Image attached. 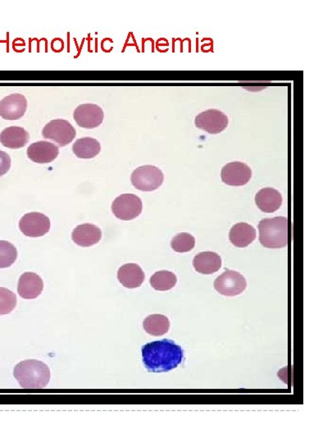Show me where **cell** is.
I'll return each mask as SVG.
<instances>
[{"label":"cell","instance_id":"obj_6","mask_svg":"<svg viewBox=\"0 0 332 443\" xmlns=\"http://www.w3.org/2000/svg\"><path fill=\"white\" fill-rule=\"evenodd\" d=\"M142 200L133 194H123L116 198L112 205L113 214L123 221L137 219L142 214Z\"/></svg>","mask_w":332,"mask_h":443},{"label":"cell","instance_id":"obj_23","mask_svg":"<svg viewBox=\"0 0 332 443\" xmlns=\"http://www.w3.org/2000/svg\"><path fill=\"white\" fill-rule=\"evenodd\" d=\"M177 283V276L167 270L159 271L150 279V284L156 291H169L173 289Z\"/></svg>","mask_w":332,"mask_h":443},{"label":"cell","instance_id":"obj_9","mask_svg":"<svg viewBox=\"0 0 332 443\" xmlns=\"http://www.w3.org/2000/svg\"><path fill=\"white\" fill-rule=\"evenodd\" d=\"M50 220L47 215L32 212L25 214L19 222V229L30 238H39L48 233L50 230Z\"/></svg>","mask_w":332,"mask_h":443},{"label":"cell","instance_id":"obj_2","mask_svg":"<svg viewBox=\"0 0 332 443\" xmlns=\"http://www.w3.org/2000/svg\"><path fill=\"white\" fill-rule=\"evenodd\" d=\"M13 375L24 389H42L49 384L50 370L37 360H27L15 366Z\"/></svg>","mask_w":332,"mask_h":443},{"label":"cell","instance_id":"obj_20","mask_svg":"<svg viewBox=\"0 0 332 443\" xmlns=\"http://www.w3.org/2000/svg\"><path fill=\"white\" fill-rule=\"evenodd\" d=\"M229 238L230 243L236 248H247L256 238V230L248 224H236L230 229Z\"/></svg>","mask_w":332,"mask_h":443},{"label":"cell","instance_id":"obj_18","mask_svg":"<svg viewBox=\"0 0 332 443\" xmlns=\"http://www.w3.org/2000/svg\"><path fill=\"white\" fill-rule=\"evenodd\" d=\"M30 135L23 128L9 127L0 133V142L12 150L23 148L29 142Z\"/></svg>","mask_w":332,"mask_h":443},{"label":"cell","instance_id":"obj_15","mask_svg":"<svg viewBox=\"0 0 332 443\" xmlns=\"http://www.w3.org/2000/svg\"><path fill=\"white\" fill-rule=\"evenodd\" d=\"M72 238L75 244L82 248H90L102 240V231L94 224H80L73 230Z\"/></svg>","mask_w":332,"mask_h":443},{"label":"cell","instance_id":"obj_1","mask_svg":"<svg viewBox=\"0 0 332 443\" xmlns=\"http://www.w3.org/2000/svg\"><path fill=\"white\" fill-rule=\"evenodd\" d=\"M183 353L182 347L168 339L149 342L142 347L143 363L151 372H168L178 368L183 362Z\"/></svg>","mask_w":332,"mask_h":443},{"label":"cell","instance_id":"obj_16","mask_svg":"<svg viewBox=\"0 0 332 443\" xmlns=\"http://www.w3.org/2000/svg\"><path fill=\"white\" fill-rule=\"evenodd\" d=\"M118 279L120 284L128 289L142 286L145 281V273L137 264L124 265L118 270Z\"/></svg>","mask_w":332,"mask_h":443},{"label":"cell","instance_id":"obj_10","mask_svg":"<svg viewBox=\"0 0 332 443\" xmlns=\"http://www.w3.org/2000/svg\"><path fill=\"white\" fill-rule=\"evenodd\" d=\"M73 117L79 127L93 129L102 124L104 114L103 109L97 104H84L75 109Z\"/></svg>","mask_w":332,"mask_h":443},{"label":"cell","instance_id":"obj_7","mask_svg":"<svg viewBox=\"0 0 332 443\" xmlns=\"http://www.w3.org/2000/svg\"><path fill=\"white\" fill-rule=\"evenodd\" d=\"M247 286L242 274L233 270H226L214 281V289L221 295L235 296L243 293Z\"/></svg>","mask_w":332,"mask_h":443},{"label":"cell","instance_id":"obj_19","mask_svg":"<svg viewBox=\"0 0 332 443\" xmlns=\"http://www.w3.org/2000/svg\"><path fill=\"white\" fill-rule=\"evenodd\" d=\"M193 266L199 274H213L221 268V258L217 253L206 251L195 256Z\"/></svg>","mask_w":332,"mask_h":443},{"label":"cell","instance_id":"obj_12","mask_svg":"<svg viewBox=\"0 0 332 443\" xmlns=\"http://www.w3.org/2000/svg\"><path fill=\"white\" fill-rule=\"evenodd\" d=\"M27 102L21 94H12L0 102V117L5 120H18L27 112Z\"/></svg>","mask_w":332,"mask_h":443},{"label":"cell","instance_id":"obj_22","mask_svg":"<svg viewBox=\"0 0 332 443\" xmlns=\"http://www.w3.org/2000/svg\"><path fill=\"white\" fill-rule=\"evenodd\" d=\"M144 329L154 336H163L169 330L170 322L164 315H151L143 322Z\"/></svg>","mask_w":332,"mask_h":443},{"label":"cell","instance_id":"obj_26","mask_svg":"<svg viewBox=\"0 0 332 443\" xmlns=\"http://www.w3.org/2000/svg\"><path fill=\"white\" fill-rule=\"evenodd\" d=\"M17 296L12 291L0 288V315H8L17 305Z\"/></svg>","mask_w":332,"mask_h":443},{"label":"cell","instance_id":"obj_5","mask_svg":"<svg viewBox=\"0 0 332 443\" xmlns=\"http://www.w3.org/2000/svg\"><path fill=\"white\" fill-rule=\"evenodd\" d=\"M44 139L56 142L59 147H64L75 139L77 132L73 126L64 119H54L44 126L42 131Z\"/></svg>","mask_w":332,"mask_h":443},{"label":"cell","instance_id":"obj_17","mask_svg":"<svg viewBox=\"0 0 332 443\" xmlns=\"http://www.w3.org/2000/svg\"><path fill=\"white\" fill-rule=\"evenodd\" d=\"M255 203L263 212L274 213L283 205V195L273 188L262 189L255 196Z\"/></svg>","mask_w":332,"mask_h":443},{"label":"cell","instance_id":"obj_8","mask_svg":"<svg viewBox=\"0 0 332 443\" xmlns=\"http://www.w3.org/2000/svg\"><path fill=\"white\" fill-rule=\"evenodd\" d=\"M196 127L209 134H219L228 128V116L218 109H209L196 116Z\"/></svg>","mask_w":332,"mask_h":443},{"label":"cell","instance_id":"obj_3","mask_svg":"<svg viewBox=\"0 0 332 443\" xmlns=\"http://www.w3.org/2000/svg\"><path fill=\"white\" fill-rule=\"evenodd\" d=\"M259 241L269 249L284 248L288 244V220L285 217L264 219L259 224Z\"/></svg>","mask_w":332,"mask_h":443},{"label":"cell","instance_id":"obj_14","mask_svg":"<svg viewBox=\"0 0 332 443\" xmlns=\"http://www.w3.org/2000/svg\"><path fill=\"white\" fill-rule=\"evenodd\" d=\"M59 154L57 145L48 142L33 143L27 149V156L34 163L44 164L53 162Z\"/></svg>","mask_w":332,"mask_h":443},{"label":"cell","instance_id":"obj_11","mask_svg":"<svg viewBox=\"0 0 332 443\" xmlns=\"http://www.w3.org/2000/svg\"><path fill=\"white\" fill-rule=\"evenodd\" d=\"M223 182L228 186H241L247 184L252 178V170L242 162L229 163L221 169Z\"/></svg>","mask_w":332,"mask_h":443},{"label":"cell","instance_id":"obj_27","mask_svg":"<svg viewBox=\"0 0 332 443\" xmlns=\"http://www.w3.org/2000/svg\"><path fill=\"white\" fill-rule=\"evenodd\" d=\"M11 168V158L4 151L0 150V177L6 174Z\"/></svg>","mask_w":332,"mask_h":443},{"label":"cell","instance_id":"obj_25","mask_svg":"<svg viewBox=\"0 0 332 443\" xmlns=\"http://www.w3.org/2000/svg\"><path fill=\"white\" fill-rule=\"evenodd\" d=\"M171 245H172V248L176 253H189L195 248V238L189 233H180L174 236Z\"/></svg>","mask_w":332,"mask_h":443},{"label":"cell","instance_id":"obj_24","mask_svg":"<svg viewBox=\"0 0 332 443\" xmlns=\"http://www.w3.org/2000/svg\"><path fill=\"white\" fill-rule=\"evenodd\" d=\"M18 258V250L12 243L0 241V269L9 268Z\"/></svg>","mask_w":332,"mask_h":443},{"label":"cell","instance_id":"obj_21","mask_svg":"<svg viewBox=\"0 0 332 443\" xmlns=\"http://www.w3.org/2000/svg\"><path fill=\"white\" fill-rule=\"evenodd\" d=\"M102 145L97 139L90 138H84L75 140L73 144V151L75 156L79 159H93L97 156Z\"/></svg>","mask_w":332,"mask_h":443},{"label":"cell","instance_id":"obj_4","mask_svg":"<svg viewBox=\"0 0 332 443\" xmlns=\"http://www.w3.org/2000/svg\"><path fill=\"white\" fill-rule=\"evenodd\" d=\"M130 180L135 188L142 191H153L162 186L164 175L155 166L145 165L134 170Z\"/></svg>","mask_w":332,"mask_h":443},{"label":"cell","instance_id":"obj_13","mask_svg":"<svg viewBox=\"0 0 332 443\" xmlns=\"http://www.w3.org/2000/svg\"><path fill=\"white\" fill-rule=\"evenodd\" d=\"M43 289V280L38 274L27 272L20 277L18 293L22 298L36 299L42 293Z\"/></svg>","mask_w":332,"mask_h":443}]
</instances>
